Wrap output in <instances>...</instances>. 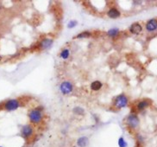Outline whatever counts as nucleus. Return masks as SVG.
Instances as JSON below:
<instances>
[{
    "label": "nucleus",
    "instance_id": "14",
    "mask_svg": "<svg viewBox=\"0 0 157 147\" xmlns=\"http://www.w3.org/2000/svg\"><path fill=\"white\" fill-rule=\"evenodd\" d=\"M107 34H108V36H110V37H116V36L119 34V30H118V29H116V28L110 29V30H108Z\"/></svg>",
    "mask_w": 157,
    "mask_h": 147
},
{
    "label": "nucleus",
    "instance_id": "6",
    "mask_svg": "<svg viewBox=\"0 0 157 147\" xmlns=\"http://www.w3.org/2000/svg\"><path fill=\"white\" fill-rule=\"evenodd\" d=\"M33 127L30 125H26L22 127V130H21V133H22V136L24 138H30L32 135H33Z\"/></svg>",
    "mask_w": 157,
    "mask_h": 147
},
{
    "label": "nucleus",
    "instance_id": "19",
    "mask_svg": "<svg viewBox=\"0 0 157 147\" xmlns=\"http://www.w3.org/2000/svg\"><path fill=\"white\" fill-rule=\"evenodd\" d=\"M76 24H77V22H76V21H71V22H69L67 27H68V28H74Z\"/></svg>",
    "mask_w": 157,
    "mask_h": 147
},
{
    "label": "nucleus",
    "instance_id": "4",
    "mask_svg": "<svg viewBox=\"0 0 157 147\" xmlns=\"http://www.w3.org/2000/svg\"><path fill=\"white\" fill-rule=\"evenodd\" d=\"M127 123L129 126L132 129H135L139 125V118L136 114H130L127 118Z\"/></svg>",
    "mask_w": 157,
    "mask_h": 147
},
{
    "label": "nucleus",
    "instance_id": "7",
    "mask_svg": "<svg viewBox=\"0 0 157 147\" xmlns=\"http://www.w3.org/2000/svg\"><path fill=\"white\" fill-rule=\"evenodd\" d=\"M146 29L149 31H154L157 29V20L156 19H151L149 20L146 24Z\"/></svg>",
    "mask_w": 157,
    "mask_h": 147
},
{
    "label": "nucleus",
    "instance_id": "10",
    "mask_svg": "<svg viewBox=\"0 0 157 147\" xmlns=\"http://www.w3.org/2000/svg\"><path fill=\"white\" fill-rule=\"evenodd\" d=\"M89 144V139L87 137H81L77 140V146L78 147H86Z\"/></svg>",
    "mask_w": 157,
    "mask_h": 147
},
{
    "label": "nucleus",
    "instance_id": "17",
    "mask_svg": "<svg viewBox=\"0 0 157 147\" xmlns=\"http://www.w3.org/2000/svg\"><path fill=\"white\" fill-rule=\"evenodd\" d=\"M118 146L119 147H126L127 146V143L126 141L124 139V138H120L118 139Z\"/></svg>",
    "mask_w": 157,
    "mask_h": 147
},
{
    "label": "nucleus",
    "instance_id": "8",
    "mask_svg": "<svg viewBox=\"0 0 157 147\" xmlns=\"http://www.w3.org/2000/svg\"><path fill=\"white\" fill-rule=\"evenodd\" d=\"M107 15H108V16L110 17V18H113V19H116V18H117V17H119L120 16V11H118V10H117L116 8H110V10L108 11V12H107Z\"/></svg>",
    "mask_w": 157,
    "mask_h": 147
},
{
    "label": "nucleus",
    "instance_id": "15",
    "mask_svg": "<svg viewBox=\"0 0 157 147\" xmlns=\"http://www.w3.org/2000/svg\"><path fill=\"white\" fill-rule=\"evenodd\" d=\"M69 55H70V52H69V50L68 49H63L62 51V53H61V57L64 60H66V59H67L69 57Z\"/></svg>",
    "mask_w": 157,
    "mask_h": 147
},
{
    "label": "nucleus",
    "instance_id": "13",
    "mask_svg": "<svg viewBox=\"0 0 157 147\" xmlns=\"http://www.w3.org/2000/svg\"><path fill=\"white\" fill-rule=\"evenodd\" d=\"M102 86L103 85L99 81H95L93 82H92V84H91V89L93 90V91H98V90L101 89Z\"/></svg>",
    "mask_w": 157,
    "mask_h": 147
},
{
    "label": "nucleus",
    "instance_id": "11",
    "mask_svg": "<svg viewBox=\"0 0 157 147\" xmlns=\"http://www.w3.org/2000/svg\"><path fill=\"white\" fill-rule=\"evenodd\" d=\"M52 44H53V40H52V39L46 38V39H44V40L41 43L40 46H41V48H42V49H48V48H50V47H51Z\"/></svg>",
    "mask_w": 157,
    "mask_h": 147
},
{
    "label": "nucleus",
    "instance_id": "9",
    "mask_svg": "<svg viewBox=\"0 0 157 147\" xmlns=\"http://www.w3.org/2000/svg\"><path fill=\"white\" fill-rule=\"evenodd\" d=\"M141 25H140L139 24H137V23H136V24H133L131 26H130V28H129V31L131 32V33H133V34H139V33H141Z\"/></svg>",
    "mask_w": 157,
    "mask_h": 147
},
{
    "label": "nucleus",
    "instance_id": "2",
    "mask_svg": "<svg viewBox=\"0 0 157 147\" xmlns=\"http://www.w3.org/2000/svg\"><path fill=\"white\" fill-rule=\"evenodd\" d=\"M114 105L117 108L120 109L123 107H125L126 106L128 105V98L126 97L125 95L124 94H120L118 95L114 101Z\"/></svg>",
    "mask_w": 157,
    "mask_h": 147
},
{
    "label": "nucleus",
    "instance_id": "20",
    "mask_svg": "<svg viewBox=\"0 0 157 147\" xmlns=\"http://www.w3.org/2000/svg\"><path fill=\"white\" fill-rule=\"evenodd\" d=\"M1 60H2V57H1V56H0V61H1Z\"/></svg>",
    "mask_w": 157,
    "mask_h": 147
},
{
    "label": "nucleus",
    "instance_id": "21",
    "mask_svg": "<svg viewBox=\"0 0 157 147\" xmlns=\"http://www.w3.org/2000/svg\"><path fill=\"white\" fill-rule=\"evenodd\" d=\"M0 147H2V146H0Z\"/></svg>",
    "mask_w": 157,
    "mask_h": 147
},
{
    "label": "nucleus",
    "instance_id": "3",
    "mask_svg": "<svg viewBox=\"0 0 157 147\" xmlns=\"http://www.w3.org/2000/svg\"><path fill=\"white\" fill-rule=\"evenodd\" d=\"M60 90L63 94H68L73 92L74 90V86L71 82L69 81H64L60 86Z\"/></svg>",
    "mask_w": 157,
    "mask_h": 147
},
{
    "label": "nucleus",
    "instance_id": "1",
    "mask_svg": "<svg viewBox=\"0 0 157 147\" xmlns=\"http://www.w3.org/2000/svg\"><path fill=\"white\" fill-rule=\"evenodd\" d=\"M29 118L30 119L32 123L34 124H38L42 121V115L40 112L39 109H34L31 110L30 113H29Z\"/></svg>",
    "mask_w": 157,
    "mask_h": 147
},
{
    "label": "nucleus",
    "instance_id": "16",
    "mask_svg": "<svg viewBox=\"0 0 157 147\" xmlns=\"http://www.w3.org/2000/svg\"><path fill=\"white\" fill-rule=\"evenodd\" d=\"M91 36V33L88 31H84L80 34H78L77 36V38H86V37H89Z\"/></svg>",
    "mask_w": 157,
    "mask_h": 147
},
{
    "label": "nucleus",
    "instance_id": "18",
    "mask_svg": "<svg viewBox=\"0 0 157 147\" xmlns=\"http://www.w3.org/2000/svg\"><path fill=\"white\" fill-rule=\"evenodd\" d=\"M74 112L75 113L78 114V115H83V114H84V110H83V108H81V107H75V108L74 109Z\"/></svg>",
    "mask_w": 157,
    "mask_h": 147
},
{
    "label": "nucleus",
    "instance_id": "5",
    "mask_svg": "<svg viewBox=\"0 0 157 147\" xmlns=\"http://www.w3.org/2000/svg\"><path fill=\"white\" fill-rule=\"evenodd\" d=\"M19 107V101L17 100H9L4 104V108L7 111H14Z\"/></svg>",
    "mask_w": 157,
    "mask_h": 147
},
{
    "label": "nucleus",
    "instance_id": "12",
    "mask_svg": "<svg viewBox=\"0 0 157 147\" xmlns=\"http://www.w3.org/2000/svg\"><path fill=\"white\" fill-rule=\"evenodd\" d=\"M149 104H150V101H148V100H143V101H140V102L137 104L136 107H137L138 110H143V109L147 108V107L149 106Z\"/></svg>",
    "mask_w": 157,
    "mask_h": 147
}]
</instances>
